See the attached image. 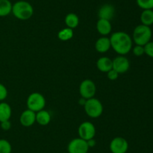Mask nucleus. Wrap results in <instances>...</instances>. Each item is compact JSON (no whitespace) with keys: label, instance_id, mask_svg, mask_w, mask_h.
<instances>
[{"label":"nucleus","instance_id":"nucleus-1","mask_svg":"<svg viewBox=\"0 0 153 153\" xmlns=\"http://www.w3.org/2000/svg\"><path fill=\"white\" fill-rule=\"evenodd\" d=\"M111 45L114 50L120 56L126 55L132 48V39L124 32H116L110 38Z\"/></svg>","mask_w":153,"mask_h":153},{"label":"nucleus","instance_id":"nucleus-2","mask_svg":"<svg viewBox=\"0 0 153 153\" xmlns=\"http://www.w3.org/2000/svg\"><path fill=\"white\" fill-rule=\"evenodd\" d=\"M11 13L17 19L26 20L30 19L34 14V8L28 2L21 0L13 4Z\"/></svg>","mask_w":153,"mask_h":153},{"label":"nucleus","instance_id":"nucleus-3","mask_svg":"<svg viewBox=\"0 0 153 153\" xmlns=\"http://www.w3.org/2000/svg\"><path fill=\"white\" fill-rule=\"evenodd\" d=\"M152 30L150 27L141 24L135 27L133 32V40L136 45L144 46L152 38Z\"/></svg>","mask_w":153,"mask_h":153},{"label":"nucleus","instance_id":"nucleus-4","mask_svg":"<svg viewBox=\"0 0 153 153\" xmlns=\"http://www.w3.org/2000/svg\"><path fill=\"white\" fill-rule=\"evenodd\" d=\"M84 107L87 115L91 118H98L103 112L102 104L99 99L95 98L87 99Z\"/></svg>","mask_w":153,"mask_h":153},{"label":"nucleus","instance_id":"nucleus-5","mask_svg":"<svg viewBox=\"0 0 153 153\" xmlns=\"http://www.w3.org/2000/svg\"><path fill=\"white\" fill-rule=\"evenodd\" d=\"M26 104L28 110L37 112L44 109L46 106V99L40 93L33 92L28 97Z\"/></svg>","mask_w":153,"mask_h":153},{"label":"nucleus","instance_id":"nucleus-6","mask_svg":"<svg viewBox=\"0 0 153 153\" xmlns=\"http://www.w3.org/2000/svg\"><path fill=\"white\" fill-rule=\"evenodd\" d=\"M97 92V86L94 82L91 80L86 79L81 82L79 86V93L82 98L90 99L94 98Z\"/></svg>","mask_w":153,"mask_h":153},{"label":"nucleus","instance_id":"nucleus-7","mask_svg":"<svg viewBox=\"0 0 153 153\" xmlns=\"http://www.w3.org/2000/svg\"><path fill=\"white\" fill-rule=\"evenodd\" d=\"M89 146L86 140L80 137L72 140L68 144V153H88Z\"/></svg>","mask_w":153,"mask_h":153},{"label":"nucleus","instance_id":"nucleus-8","mask_svg":"<svg viewBox=\"0 0 153 153\" xmlns=\"http://www.w3.org/2000/svg\"><path fill=\"white\" fill-rule=\"evenodd\" d=\"M79 137L88 141L94 138L96 135V128L91 122H84L79 125L78 129Z\"/></svg>","mask_w":153,"mask_h":153},{"label":"nucleus","instance_id":"nucleus-9","mask_svg":"<svg viewBox=\"0 0 153 153\" xmlns=\"http://www.w3.org/2000/svg\"><path fill=\"white\" fill-rule=\"evenodd\" d=\"M109 148L112 153H126L128 149V142L125 138L117 136L111 141Z\"/></svg>","mask_w":153,"mask_h":153},{"label":"nucleus","instance_id":"nucleus-10","mask_svg":"<svg viewBox=\"0 0 153 153\" xmlns=\"http://www.w3.org/2000/svg\"><path fill=\"white\" fill-rule=\"evenodd\" d=\"M113 69L118 74H124L130 68V62L124 56H120L112 60Z\"/></svg>","mask_w":153,"mask_h":153},{"label":"nucleus","instance_id":"nucleus-11","mask_svg":"<svg viewBox=\"0 0 153 153\" xmlns=\"http://www.w3.org/2000/svg\"><path fill=\"white\" fill-rule=\"evenodd\" d=\"M19 122L24 127H31L36 122V112L31 110H25L21 113Z\"/></svg>","mask_w":153,"mask_h":153},{"label":"nucleus","instance_id":"nucleus-12","mask_svg":"<svg viewBox=\"0 0 153 153\" xmlns=\"http://www.w3.org/2000/svg\"><path fill=\"white\" fill-rule=\"evenodd\" d=\"M114 14L115 8L111 4H103L98 10V16L100 19H104L111 21L114 16Z\"/></svg>","mask_w":153,"mask_h":153},{"label":"nucleus","instance_id":"nucleus-13","mask_svg":"<svg viewBox=\"0 0 153 153\" xmlns=\"http://www.w3.org/2000/svg\"><path fill=\"white\" fill-rule=\"evenodd\" d=\"M111 47L110 38L106 36H102L97 39L95 43V49L100 53H104L108 51Z\"/></svg>","mask_w":153,"mask_h":153},{"label":"nucleus","instance_id":"nucleus-14","mask_svg":"<svg viewBox=\"0 0 153 153\" xmlns=\"http://www.w3.org/2000/svg\"><path fill=\"white\" fill-rule=\"evenodd\" d=\"M97 67L99 70L103 73H108L113 69V62L110 58L106 56L101 57L97 62Z\"/></svg>","mask_w":153,"mask_h":153},{"label":"nucleus","instance_id":"nucleus-15","mask_svg":"<svg viewBox=\"0 0 153 153\" xmlns=\"http://www.w3.org/2000/svg\"><path fill=\"white\" fill-rule=\"evenodd\" d=\"M97 29L98 32L102 36L108 35L110 34L112 29L111 21L104 19H99L97 23Z\"/></svg>","mask_w":153,"mask_h":153},{"label":"nucleus","instance_id":"nucleus-16","mask_svg":"<svg viewBox=\"0 0 153 153\" xmlns=\"http://www.w3.org/2000/svg\"><path fill=\"white\" fill-rule=\"evenodd\" d=\"M51 121V115L47 110H42L36 112V122L42 126L47 125Z\"/></svg>","mask_w":153,"mask_h":153},{"label":"nucleus","instance_id":"nucleus-17","mask_svg":"<svg viewBox=\"0 0 153 153\" xmlns=\"http://www.w3.org/2000/svg\"><path fill=\"white\" fill-rule=\"evenodd\" d=\"M12 110L10 105L6 102L0 103V122L10 119Z\"/></svg>","mask_w":153,"mask_h":153},{"label":"nucleus","instance_id":"nucleus-18","mask_svg":"<svg viewBox=\"0 0 153 153\" xmlns=\"http://www.w3.org/2000/svg\"><path fill=\"white\" fill-rule=\"evenodd\" d=\"M64 22H65L67 28H70L73 29V28H76L79 26V18L78 16V15L76 14L70 13L65 16Z\"/></svg>","mask_w":153,"mask_h":153},{"label":"nucleus","instance_id":"nucleus-19","mask_svg":"<svg viewBox=\"0 0 153 153\" xmlns=\"http://www.w3.org/2000/svg\"><path fill=\"white\" fill-rule=\"evenodd\" d=\"M140 21L142 24L147 26H150L153 24V10L148 9L143 10L140 15Z\"/></svg>","mask_w":153,"mask_h":153},{"label":"nucleus","instance_id":"nucleus-20","mask_svg":"<svg viewBox=\"0 0 153 153\" xmlns=\"http://www.w3.org/2000/svg\"><path fill=\"white\" fill-rule=\"evenodd\" d=\"M13 4L10 0H0V16H6L12 11Z\"/></svg>","mask_w":153,"mask_h":153},{"label":"nucleus","instance_id":"nucleus-21","mask_svg":"<svg viewBox=\"0 0 153 153\" xmlns=\"http://www.w3.org/2000/svg\"><path fill=\"white\" fill-rule=\"evenodd\" d=\"M73 34L74 33H73V30L72 28H65L58 32V37L61 40L67 41V40H70L73 37Z\"/></svg>","mask_w":153,"mask_h":153},{"label":"nucleus","instance_id":"nucleus-22","mask_svg":"<svg viewBox=\"0 0 153 153\" xmlns=\"http://www.w3.org/2000/svg\"><path fill=\"white\" fill-rule=\"evenodd\" d=\"M10 142L5 139H0V153H11Z\"/></svg>","mask_w":153,"mask_h":153},{"label":"nucleus","instance_id":"nucleus-23","mask_svg":"<svg viewBox=\"0 0 153 153\" xmlns=\"http://www.w3.org/2000/svg\"><path fill=\"white\" fill-rule=\"evenodd\" d=\"M136 2L143 10L153 9V0H136Z\"/></svg>","mask_w":153,"mask_h":153},{"label":"nucleus","instance_id":"nucleus-24","mask_svg":"<svg viewBox=\"0 0 153 153\" xmlns=\"http://www.w3.org/2000/svg\"><path fill=\"white\" fill-rule=\"evenodd\" d=\"M144 51L145 54L148 56L153 58V41H149L144 45Z\"/></svg>","mask_w":153,"mask_h":153},{"label":"nucleus","instance_id":"nucleus-25","mask_svg":"<svg viewBox=\"0 0 153 153\" xmlns=\"http://www.w3.org/2000/svg\"><path fill=\"white\" fill-rule=\"evenodd\" d=\"M133 53L136 56H141L145 53L144 46H140V45H136L133 48Z\"/></svg>","mask_w":153,"mask_h":153},{"label":"nucleus","instance_id":"nucleus-26","mask_svg":"<svg viewBox=\"0 0 153 153\" xmlns=\"http://www.w3.org/2000/svg\"><path fill=\"white\" fill-rule=\"evenodd\" d=\"M7 88L0 82V101L4 100L7 97Z\"/></svg>","mask_w":153,"mask_h":153},{"label":"nucleus","instance_id":"nucleus-27","mask_svg":"<svg viewBox=\"0 0 153 153\" xmlns=\"http://www.w3.org/2000/svg\"><path fill=\"white\" fill-rule=\"evenodd\" d=\"M107 76L109 80H115L117 79L118 76H119V74H118L116 70H114V69H111V70H109L107 73Z\"/></svg>","mask_w":153,"mask_h":153},{"label":"nucleus","instance_id":"nucleus-28","mask_svg":"<svg viewBox=\"0 0 153 153\" xmlns=\"http://www.w3.org/2000/svg\"><path fill=\"white\" fill-rule=\"evenodd\" d=\"M1 128L3 130H8L11 128V123H10V120H7V121L1 122Z\"/></svg>","mask_w":153,"mask_h":153},{"label":"nucleus","instance_id":"nucleus-29","mask_svg":"<svg viewBox=\"0 0 153 153\" xmlns=\"http://www.w3.org/2000/svg\"><path fill=\"white\" fill-rule=\"evenodd\" d=\"M87 142H88V146H89V148L95 146L96 145V140H94V138H92V139L91 140H88L87 141Z\"/></svg>","mask_w":153,"mask_h":153},{"label":"nucleus","instance_id":"nucleus-30","mask_svg":"<svg viewBox=\"0 0 153 153\" xmlns=\"http://www.w3.org/2000/svg\"><path fill=\"white\" fill-rule=\"evenodd\" d=\"M86 100H87V99L84 98H81L79 100V104L80 105H83V106H85V103H86Z\"/></svg>","mask_w":153,"mask_h":153}]
</instances>
